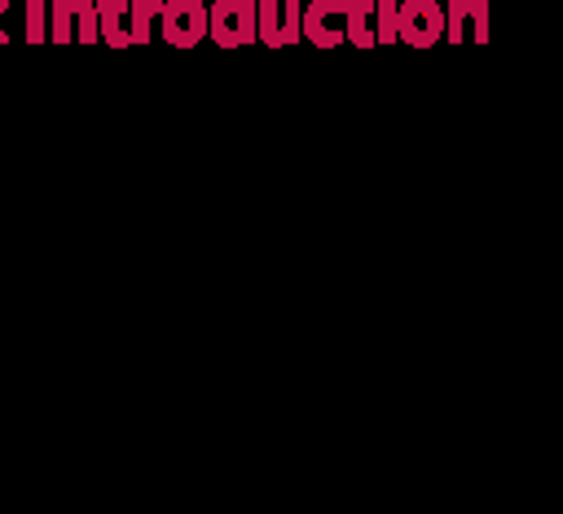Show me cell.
<instances>
[{
    "label": "cell",
    "mask_w": 563,
    "mask_h": 514,
    "mask_svg": "<svg viewBox=\"0 0 563 514\" xmlns=\"http://www.w3.org/2000/svg\"><path fill=\"white\" fill-rule=\"evenodd\" d=\"M163 0H97V35L110 48H141L154 40Z\"/></svg>",
    "instance_id": "1"
},
{
    "label": "cell",
    "mask_w": 563,
    "mask_h": 514,
    "mask_svg": "<svg viewBox=\"0 0 563 514\" xmlns=\"http://www.w3.org/2000/svg\"><path fill=\"white\" fill-rule=\"evenodd\" d=\"M255 4L260 0H211L207 4V35L220 48L255 44Z\"/></svg>",
    "instance_id": "2"
},
{
    "label": "cell",
    "mask_w": 563,
    "mask_h": 514,
    "mask_svg": "<svg viewBox=\"0 0 563 514\" xmlns=\"http://www.w3.org/2000/svg\"><path fill=\"white\" fill-rule=\"evenodd\" d=\"M396 40L409 48H431L444 40V4L440 0H400L396 4Z\"/></svg>",
    "instance_id": "3"
},
{
    "label": "cell",
    "mask_w": 563,
    "mask_h": 514,
    "mask_svg": "<svg viewBox=\"0 0 563 514\" xmlns=\"http://www.w3.org/2000/svg\"><path fill=\"white\" fill-rule=\"evenodd\" d=\"M255 40L268 48H286L303 40V4L299 0H260L255 4Z\"/></svg>",
    "instance_id": "4"
},
{
    "label": "cell",
    "mask_w": 563,
    "mask_h": 514,
    "mask_svg": "<svg viewBox=\"0 0 563 514\" xmlns=\"http://www.w3.org/2000/svg\"><path fill=\"white\" fill-rule=\"evenodd\" d=\"M158 35L172 48H194L207 40V4L202 0H163Z\"/></svg>",
    "instance_id": "5"
},
{
    "label": "cell",
    "mask_w": 563,
    "mask_h": 514,
    "mask_svg": "<svg viewBox=\"0 0 563 514\" xmlns=\"http://www.w3.org/2000/svg\"><path fill=\"white\" fill-rule=\"evenodd\" d=\"M493 35V13H488V0H449L444 4V40L449 44H488Z\"/></svg>",
    "instance_id": "6"
},
{
    "label": "cell",
    "mask_w": 563,
    "mask_h": 514,
    "mask_svg": "<svg viewBox=\"0 0 563 514\" xmlns=\"http://www.w3.org/2000/svg\"><path fill=\"white\" fill-rule=\"evenodd\" d=\"M303 40L317 44V48L347 44V9H343V0H312V4H303Z\"/></svg>",
    "instance_id": "7"
},
{
    "label": "cell",
    "mask_w": 563,
    "mask_h": 514,
    "mask_svg": "<svg viewBox=\"0 0 563 514\" xmlns=\"http://www.w3.org/2000/svg\"><path fill=\"white\" fill-rule=\"evenodd\" d=\"M343 9H347V44L378 48L374 44V0H343Z\"/></svg>",
    "instance_id": "8"
},
{
    "label": "cell",
    "mask_w": 563,
    "mask_h": 514,
    "mask_svg": "<svg viewBox=\"0 0 563 514\" xmlns=\"http://www.w3.org/2000/svg\"><path fill=\"white\" fill-rule=\"evenodd\" d=\"M48 40H53V44H70V40H75L70 0H48Z\"/></svg>",
    "instance_id": "9"
},
{
    "label": "cell",
    "mask_w": 563,
    "mask_h": 514,
    "mask_svg": "<svg viewBox=\"0 0 563 514\" xmlns=\"http://www.w3.org/2000/svg\"><path fill=\"white\" fill-rule=\"evenodd\" d=\"M70 13H75V40L79 44H97V0H70Z\"/></svg>",
    "instance_id": "10"
},
{
    "label": "cell",
    "mask_w": 563,
    "mask_h": 514,
    "mask_svg": "<svg viewBox=\"0 0 563 514\" xmlns=\"http://www.w3.org/2000/svg\"><path fill=\"white\" fill-rule=\"evenodd\" d=\"M374 44H396V0H374Z\"/></svg>",
    "instance_id": "11"
},
{
    "label": "cell",
    "mask_w": 563,
    "mask_h": 514,
    "mask_svg": "<svg viewBox=\"0 0 563 514\" xmlns=\"http://www.w3.org/2000/svg\"><path fill=\"white\" fill-rule=\"evenodd\" d=\"M48 0H26V44H44L48 40Z\"/></svg>",
    "instance_id": "12"
},
{
    "label": "cell",
    "mask_w": 563,
    "mask_h": 514,
    "mask_svg": "<svg viewBox=\"0 0 563 514\" xmlns=\"http://www.w3.org/2000/svg\"><path fill=\"white\" fill-rule=\"evenodd\" d=\"M0 13H9V0H0ZM4 44H9V31L0 26V48H4Z\"/></svg>",
    "instance_id": "13"
}]
</instances>
